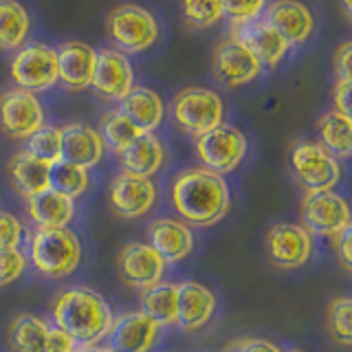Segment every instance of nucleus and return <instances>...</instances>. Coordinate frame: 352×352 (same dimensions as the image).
<instances>
[{
	"label": "nucleus",
	"mask_w": 352,
	"mask_h": 352,
	"mask_svg": "<svg viewBox=\"0 0 352 352\" xmlns=\"http://www.w3.org/2000/svg\"><path fill=\"white\" fill-rule=\"evenodd\" d=\"M170 203L185 225L207 229L229 216L231 192L225 176L198 165L174 174L170 183Z\"/></svg>",
	"instance_id": "obj_1"
},
{
	"label": "nucleus",
	"mask_w": 352,
	"mask_h": 352,
	"mask_svg": "<svg viewBox=\"0 0 352 352\" xmlns=\"http://www.w3.org/2000/svg\"><path fill=\"white\" fill-rule=\"evenodd\" d=\"M51 317L55 328L64 330L82 348H86L102 344L115 315L97 291L88 286H71L53 297Z\"/></svg>",
	"instance_id": "obj_2"
},
{
	"label": "nucleus",
	"mask_w": 352,
	"mask_h": 352,
	"mask_svg": "<svg viewBox=\"0 0 352 352\" xmlns=\"http://www.w3.org/2000/svg\"><path fill=\"white\" fill-rule=\"evenodd\" d=\"M82 240L69 227L36 229L29 236L27 260L40 275L49 280H64L82 264Z\"/></svg>",
	"instance_id": "obj_3"
},
{
	"label": "nucleus",
	"mask_w": 352,
	"mask_h": 352,
	"mask_svg": "<svg viewBox=\"0 0 352 352\" xmlns=\"http://www.w3.org/2000/svg\"><path fill=\"white\" fill-rule=\"evenodd\" d=\"M106 36L110 44L124 55H139L159 42V20L148 7L137 3H121L106 14Z\"/></svg>",
	"instance_id": "obj_4"
},
{
	"label": "nucleus",
	"mask_w": 352,
	"mask_h": 352,
	"mask_svg": "<svg viewBox=\"0 0 352 352\" xmlns=\"http://www.w3.org/2000/svg\"><path fill=\"white\" fill-rule=\"evenodd\" d=\"M170 113L174 126L183 135L198 139L205 132L225 124V102L216 91L205 86H185L172 97Z\"/></svg>",
	"instance_id": "obj_5"
},
{
	"label": "nucleus",
	"mask_w": 352,
	"mask_h": 352,
	"mask_svg": "<svg viewBox=\"0 0 352 352\" xmlns=\"http://www.w3.org/2000/svg\"><path fill=\"white\" fill-rule=\"evenodd\" d=\"M289 165L295 183L304 192H326L344 179L341 161H337L319 141H295L289 152Z\"/></svg>",
	"instance_id": "obj_6"
},
{
	"label": "nucleus",
	"mask_w": 352,
	"mask_h": 352,
	"mask_svg": "<svg viewBox=\"0 0 352 352\" xmlns=\"http://www.w3.org/2000/svg\"><path fill=\"white\" fill-rule=\"evenodd\" d=\"M9 77L16 88L33 95L58 86V55L47 42H25L9 60Z\"/></svg>",
	"instance_id": "obj_7"
},
{
	"label": "nucleus",
	"mask_w": 352,
	"mask_h": 352,
	"mask_svg": "<svg viewBox=\"0 0 352 352\" xmlns=\"http://www.w3.org/2000/svg\"><path fill=\"white\" fill-rule=\"evenodd\" d=\"M249 150V141L245 132L231 124H220L214 130L205 132L203 137L194 139L196 159L201 168L214 172L218 176L231 174L245 161Z\"/></svg>",
	"instance_id": "obj_8"
},
{
	"label": "nucleus",
	"mask_w": 352,
	"mask_h": 352,
	"mask_svg": "<svg viewBox=\"0 0 352 352\" xmlns=\"http://www.w3.org/2000/svg\"><path fill=\"white\" fill-rule=\"evenodd\" d=\"M300 225L313 238H335L350 227V207L335 190L304 192L300 205Z\"/></svg>",
	"instance_id": "obj_9"
},
{
	"label": "nucleus",
	"mask_w": 352,
	"mask_h": 352,
	"mask_svg": "<svg viewBox=\"0 0 352 352\" xmlns=\"http://www.w3.org/2000/svg\"><path fill=\"white\" fill-rule=\"evenodd\" d=\"M264 251L275 269L295 271L311 262L315 238L300 223H275L264 234Z\"/></svg>",
	"instance_id": "obj_10"
},
{
	"label": "nucleus",
	"mask_w": 352,
	"mask_h": 352,
	"mask_svg": "<svg viewBox=\"0 0 352 352\" xmlns=\"http://www.w3.org/2000/svg\"><path fill=\"white\" fill-rule=\"evenodd\" d=\"M42 126H47V115L38 95L16 86L0 93V132L5 137L27 141Z\"/></svg>",
	"instance_id": "obj_11"
},
{
	"label": "nucleus",
	"mask_w": 352,
	"mask_h": 352,
	"mask_svg": "<svg viewBox=\"0 0 352 352\" xmlns=\"http://www.w3.org/2000/svg\"><path fill=\"white\" fill-rule=\"evenodd\" d=\"M159 190L152 179L119 172L108 185V207L117 218L137 220L148 216L157 205Z\"/></svg>",
	"instance_id": "obj_12"
},
{
	"label": "nucleus",
	"mask_w": 352,
	"mask_h": 352,
	"mask_svg": "<svg viewBox=\"0 0 352 352\" xmlns=\"http://www.w3.org/2000/svg\"><path fill=\"white\" fill-rule=\"evenodd\" d=\"M229 38L242 44L249 53L258 58L264 69H275L289 53V44L262 16L247 22H231Z\"/></svg>",
	"instance_id": "obj_13"
},
{
	"label": "nucleus",
	"mask_w": 352,
	"mask_h": 352,
	"mask_svg": "<svg viewBox=\"0 0 352 352\" xmlns=\"http://www.w3.org/2000/svg\"><path fill=\"white\" fill-rule=\"evenodd\" d=\"M168 264L148 242H128L117 256V273L130 289L146 291L163 282Z\"/></svg>",
	"instance_id": "obj_14"
},
{
	"label": "nucleus",
	"mask_w": 352,
	"mask_h": 352,
	"mask_svg": "<svg viewBox=\"0 0 352 352\" xmlns=\"http://www.w3.org/2000/svg\"><path fill=\"white\" fill-rule=\"evenodd\" d=\"M132 86H135V69L128 55L119 53L110 47L97 49L95 71L91 88L97 97H102L104 102L119 104L124 99Z\"/></svg>",
	"instance_id": "obj_15"
},
{
	"label": "nucleus",
	"mask_w": 352,
	"mask_h": 352,
	"mask_svg": "<svg viewBox=\"0 0 352 352\" xmlns=\"http://www.w3.org/2000/svg\"><path fill=\"white\" fill-rule=\"evenodd\" d=\"M264 66L258 62L253 53H249L236 40L225 38L216 44L212 55V73L216 82L225 88H242L251 82H256L262 75Z\"/></svg>",
	"instance_id": "obj_16"
},
{
	"label": "nucleus",
	"mask_w": 352,
	"mask_h": 352,
	"mask_svg": "<svg viewBox=\"0 0 352 352\" xmlns=\"http://www.w3.org/2000/svg\"><path fill=\"white\" fill-rule=\"evenodd\" d=\"M161 328L141 311H128L113 317L108 330V346L115 352H152Z\"/></svg>",
	"instance_id": "obj_17"
},
{
	"label": "nucleus",
	"mask_w": 352,
	"mask_h": 352,
	"mask_svg": "<svg viewBox=\"0 0 352 352\" xmlns=\"http://www.w3.org/2000/svg\"><path fill=\"white\" fill-rule=\"evenodd\" d=\"M262 18L280 33L289 47L308 42L315 31V14L302 0H271Z\"/></svg>",
	"instance_id": "obj_18"
},
{
	"label": "nucleus",
	"mask_w": 352,
	"mask_h": 352,
	"mask_svg": "<svg viewBox=\"0 0 352 352\" xmlns=\"http://www.w3.org/2000/svg\"><path fill=\"white\" fill-rule=\"evenodd\" d=\"M58 55V84L66 91L82 93L91 88L97 49L84 40H66L55 47Z\"/></svg>",
	"instance_id": "obj_19"
},
{
	"label": "nucleus",
	"mask_w": 352,
	"mask_h": 352,
	"mask_svg": "<svg viewBox=\"0 0 352 352\" xmlns=\"http://www.w3.org/2000/svg\"><path fill=\"white\" fill-rule=\"evenodd\" d=\"M148 245L165 260L179 264L194 251V229L181 218H157L148 225Z\"/></svg>",
	"instance_id": "obj_20"
},
{
	"label": "nucleus",
	"mask_w": 352,
	"mask_h": 352,
	"mask_svg": "<svg viewBox=\"0 0 352 352\" xmlns=\"http://www.w3.org/2000/svg\"><path fill=\"white\" fill-rule=\"evenodd\" d=\"M62 132V161L80 165L91 172L104 161V141L97 128L84 124V121H71L60 126Z\"/></svg>",
	"instance_id": "obj_21"
},
{
	"label": "nucleus",
	"mask_w": 352,
	"mask_h": 352,
	"mask_svg": "<svg viewBox=\"0 0 352 352\" xmlns=\"http://www.w3.org/2000/svg\"><path fill=\"white\" fill-rule=\"evenodd\" d=\"M216 313V295L205 284L185 280L179 284V304H176V326L183 333H196L205 328Z\"/></svg>",
	"instance_id": "obj_22"
},
{
	"label": "nucleus",
	"mask_w": 352,
	"mask_h": 352,
	"mask_svg": "<svg viewBox=\"0 0 352 352\" xmlns=\"http://www.w3.org/2000/svg\"><path fill=\"white\" fill-rule=\"evenodd\" d=\"M165 159H168V152H165L163 141L154 132L139 135L124 152L117 154L119 170L126 174L141 176V179L157 176L163 170Z\"/></svg>",
	"instance_id": "obj_23"
},
{
	"label": "nucleus",
	"mask_w": 352,
	"mask_h": 352,
	"mask_svg": "<svg viewBox=\"0 0 352 352\" xmlns=\"http://www.w3.org/2000/svg\"><path fill=\"white\" fill-rule=\"evenodd\" d=\"M117 110L124 115L141 135L154 132L165 119L163 97L148 86H132V91L121 99Z\"/></svg>",
	"instance_id": "obj_24"
},
{
	"label": "nucleus",
	"mask_w": 352,
	"mask_h": 352,
	"mask_svg": "<svg viewBox=\"0 0 352 352\" xmlns=\"http://www.w3.org/2000/svg\"><path fill=\"white\" fill-rule=\"evenodd\" d=\"M7 176L14 192L25 201L51 187V165L38 161L25 150L11 154L7 163Z\"/></svg>",
	"instance_id": "obj_25"
},
{
	"label": "nucleus",
	"mask_w": 352,
	"mask_h": 352,
	"mask_svg": "<svg viewBox=\"0 0 352 352\" xmlns=\"http://www.w3.org/2000/svg\"><path fill=\"white\" fill-rule=\"evenodd\" d=\"M75 201L55 190H44L42 194L27 201V216L36 229H58L69 227L75 218Z\"/></svg>",
	"instance_id": "obj_26"
},
{
	"label": "nucleus",
	"mask_w": 352,
	"mask_h": 352,
	"mask_svg": "<svg viewBox=\"0 0 352 352\" xmlns=\"http://www.w3.org/2000/svg\"><path fill=\"white\" fill-rule=\"evenodd\" d=\"M319 143L333 154L337 161H348L352 154V119L339 110H326L317 119Z\"/></svg>",
	"instance_id": "obj_27"
},
{
	"label": "nucleus",
	"mask_w": 352,
	"mask_h": 352,
	"mask_svg": "<svg viewBox=\"0 0 352 352\" xmlns=\"http://www.w3.org/2000/svg\"><path fill=\"white\" fill-rule=\"evenodd\" d=\"M139 311L150 317L159 328L176 326V304H179V284L159 282L139 295Z\"/></svg>",
	"instance_id": "obj_28"
},
{
	"label": "nucleus",
	"mask_w": 352,
	"mask_h": 352,
	"mask_svg": "<svg viewBox=\"0 0 352 352\" xmlns=\"http://www.w3.org/2000/svg\"><path fill=\"white\" fill-rule=\"evenodd\" d=\"M33 27L29 9L20 0H0V51H18Z\"/></svg>",
	"instance_id": "obj_29"
},
{
	"label": "nucleus",
	"mask_w": 352,
	"mask_h": 352,
	"mask_svg": "<svg viewBox=\"0 0 352 352\" xmlns=\"http://www.w3.org/2000/svg\"><path fill=\"white\" fill-rule=\"evenodd\" d=\"M49 333V324L42 317L22 313L11 319L7 330V341L11 352H42L44 339Z\"/></svg>",
	"instance_id": "obj_30"
},
{
	"label": "nucleus",
	"mask_w": 352,
	"mask_h": 352,
	"mask_svg": "<svg viewBox=\"0 0 352 352\" xmlns=\"http://www.w3.org/2000/svg\"><path fill=\"white\" fill-rule=\"evenodd\" d=\"M99 137L104 141V148L110 152H124L132 141H135L141 132L130 124V121L119 113L117 108L106 110V113L99 117V126H97Z\"/></svg>",
	"instance_id": "obj_31"
},
{
	"label": "nucleus",
	"mask_w": 352,
	"mask_h": 352,
	"mask_svg": "<svg viewBox=\"0 0 352 352\" xmlns=\"http://www.w3.org/2000/svg\"><path fill=\"white\" fill-rule=\"evenodd\" d=\"M88 187H91V172L88 170L66 161L51 165V190L77 201L88 192Z\"/></svg>",
	"instance_id": "obj_32"
},
{
	"label": "nucleus",
	"mask_w": 352,
	"mask_h": 352,
	"mask_svg": "<svg viewBox=\"0 0 352 352\" xmlns=\"http://www.w3.org/2000/svg\"><path fill=\"white\" fill-rule=\"evenodd\" d=\"M181 18L187 29L205 31L216 27L223 14V0H179Z\"/></svg>",
	"instance_id": "obj_33"
},
{
	"label": "nucleus",
	"mask_w": 352,
	"mask_h": 352,
	"mask_svg": "<svg viewBox=\"0 0 352 352\" xmlns=\"http://www.w3.org/2000/svg\"><path fill=\"white\" fill-rule=\"evenodd\" d=\"M25 152L38 161L55 165L62 161V132L60 126H42L25 141Z\"/></svg>",
	"instance_id": "obj_34"
},
{
	"label": "nucleus",
	"mask_w": 352,
	"mask_h": 352,
	"mask_svg": "<svg viewBox=\"0 0 352 352\" xmlns=\"http://www.w3.org/2000/svg\"><path fill=\"white\" fill-rule=\"evenodd\" d=\"M350 313H352V300L350 297H335L328 304L326 311V328L335 344L339 346H352V324H350Z\"/></svg>",
	"instance_id": "obj_35"
},
{
	"label": "nucleus",
	"mask_w": 352,
	"mask_h": 352,
	"mask_svg": "<svg viewBox=\"0 0 352 352\" xmlns=\"http://www.w3.org/2000/svg\"><path fill=\"white\" fill-rule=\"evenodd\" d=\"M29 260L20 249H0V286H9L22 278Z\"/></svg>",
	"instance_id": "obj_36"
},
{
	"label": "nucleus",
	"mask_w": 352,
	"mask_h": 352,
	"mask_svg": "<svg viewBox=\"0 0 352 352\" xmlns=\"http://www.w3.org/2000/svg\"><path fill=\"white\" fill-rule=\"evenodd\" d=\"M269 0H223V14L231 22H247L260 18Z\"/></svg>",
	"instance_id": "obj_37"
},
{
	"label": "nucleus",
	"mask_w": 352,
	"mask_h": 352,
	"mask_svg": "<svg viewBox=\"0 0 352 352\" xmlns=\"http://www.w3.org/2000/svg\"><path fill=\"white\" fill-rule=\"evenodd\" d=\"M22 236H25V225L20 223V218L0 209V249H20Z\"/></svg>",
	"instance_id": "obj_38"
},
{
	"label": "nucleus",
	"mask_w": 352,
	"mask_h": 352,
	"mask_svg": "<svg viewBox=\"0 0 352 352\" xmlns=\"http://www.w3.org/2000/svg\"><path fill=\"white\" fill-rule=\"evenodd\" d=\"M80 344L71 337L66 335L64 330L49 326L47 339H44V352H80Z\"/></svg>",
	"instance_id": "obj_39"
},
{
	"label": "nucleus",
	"mask_w": 352,
	"mask_h": 352,
	"mask_svg": "<svg viewBox=\"0 0 352 352\" xmlns=\"http://www.w3.org/2000/svg\"><path fill=\"white\" fill-rule=\"evenodd\" d=\"M333 249H335V256H337V262L341 264V269L350 273L352 271V225L333 238Z\"/></svg>",
	"instance_id": "obj_40"
},
{
	"label": "nucleus",
	"mask_w": 352,
	"mask_h": 352,
	"mask_svg": "<svg viewBox=\"0 0 352 352\" xmlns=\"http://www.w3.org/2000/svg\"><path fill=\"white\" fill-rule=\"evenodd\" d=\"M231 352H284L280 346H275L269 339H260V337H245L238 339Z\"/></svg>",
	"instance_id": "obj_41"
},
{
	"label": "nucleus",
	"mask_w": 352,
	"mask_h": 352,
	"mask_svg": "<svg viewBox=\"0 0 352 352\" xmlns=\"http://www.w3.org/2000/svg\"><path fill=\"white\" fill-rule=\"evenodd\" d=\"M350 55H352V42L339 44L335 51V77L337 82H352L350 80Z\"/></svg>",
	"instance_id": "obj_42"
},
{
	"label": "nucleus",
	"mask_w": 352,
	"mask_h": 352,
	"mask_svg": "<svg viewBox=\"0 0 352 352\" xmlns=\"http://www.w3.org/2000/svg\"><path fill=\"white\" fill-rule=\"evenodd\" d=\"M350 93L352 82H335V110L350 117Z\"/></svg>",
	"instance_id": "obj_43"
},
{
	"label": "nucleus",
	"mask_w": 352,
	"mask_h": 352,
	"mask_svg": "<svg viewBox=\"0 0 352 352\" xmlns=\"http://www.w3.org/2000/svg\"><path fill=\"white\" fill-rule=\"evenodd\" d=\"M80 352H115L110 346H102V344H97V346H86V348H80Z\"/></svg>",
	"instance_id": "obj_44"
},
{
	"label": "nucleus",
	"mask_w": 352,
	"mask_h": 352,
	"mask_svg": "<svg viewBox=\"0 0 352 352\" xmlns=\"http://www.w3.org/2000/svg\"><path fill=\"white\" fill-rule=\"evenodd\" d=\"M341 9H344V18H352V0H341Z\"/></svg>",
	"instance_id": "obj_45"
},
{
	"label": "nucleus",
	"mask_w": 352,
	"mask_h": 352,
	"mask_svg": "<svg viewBox=\"0 0 352 352\" xmlns=\"http://www.w3.org/2000/svg\"><path fill=\"white\" fill-rule=\"evenodd\" d=\"M284 352H306V350H302V348H289V350H284Z\"/></svg>",
	"instance_id": "obj_46"
},
{
	"label": "nucleus",
	"mask_w": 352,
	"mask_h": 352,
	"mask_svg": "<svg viewBox=\"0 0 352 352\" xmlns=\"http://www.w3.org/2000/svg\"><path fill=\"white\" fill-rule=\"evenodd\" d=\"M42 352H44V350H42Z\"/></svg>",
	"instance_id": "obj_47"
}]
</instances>
